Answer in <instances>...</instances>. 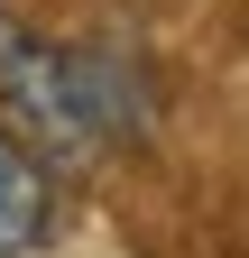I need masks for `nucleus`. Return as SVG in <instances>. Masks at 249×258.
I'll return each instance as SVG.
<instances>
[{
	"mask_svg": "<svg viewBox=\"0 0 249 258\" xmlns=\"http://www.w3.org/2000/svg\"><path fill=\"white\" fill-rule=\"evenodd\" d=\"M0 120L37 157L83 166V157H111L120 139L148 129V92L102 46H55L28 28H0Z\"/></svg>",
	"mask_w": 249,
	"mask_h": 258,
	"instance_id": "1",
	"label": "nucleus"
},
{
	"mask_svg": "<svg viewBox=\"0 0 249 258\" xmlns=\"http://www.w3.org/2000/svg\"><path fill=\"white\" fill-rule=\"evenodd\" d=\"M46 231H55V175H46V157L28 139L0 129V258L37 249Z\"/></svg>",
	"mask_w": 249,
	"mask_h": 258,
	"instance_id": "2",
	"label": "nucleus"
}]
</instances>
